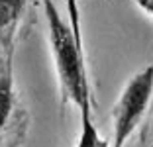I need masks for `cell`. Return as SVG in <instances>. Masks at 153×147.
Here are the masks:
<instances>
[{
	"instance_id": "cell-4",
	"label": "cell",
	"mask_w": 153,
	"mask_h": 147,
	"mask_svg": "<svg viewBox=\"0 0 153 147\" xmlns=\"http://www.w3.org/2000/svg\"><path fill=\"white\" fill-rule=\"evenodd\" d=\"M81 118V135H79L76 147H108V143L98 135L96 125L92 124V106L82 108Z\"/></svg>"
},
{
	"instance_id": "cell-3",
	"label": "cell",
	"mask_w": 153,
	"mask_h": 147,
	"mask_svg": "<svg viewBox=\"0 0 153 147\" xmlns=\"http://www.w3.org/2000/svg\"><path fill=\"white\" fill-rule=\"evenodd\" d=\"M153 96V65L145 67L134 75L124 86L116 106L112 110L114 122V145L124 147L126 141L134 135L147 114L149 102Z\"/></svg>"
},
{
	"instance_id": "cell-2",
	"label": "cell",
	"mask_w": 153,
	"mask_h": 147,
	"mask_svg": "<svg viewBox=\"0 0 153 147\" xmlns=\"http://www.w3.org/2000/svg\"><path fill=\"white\" fill-rule=\"evenodd\" d=\"M24 0H0V147L22 143L27 116L14 88V49Z\"/></svg>"
},
{
	"instance_id": "cell-8",
	"label": "cell",
	"mask_w": 153,
	"mask_h": 147,
	"mask_svg": "<svg viewBox=\"0 0 153 147\" xmlns=\"http://www.w3.org/2000/svg\"><path fill=\"white\" fill-rule=\"evenodd\" d=\"M67 2H85V0H67Z\"/></svg>"
},
{
	"instance_id": "cell-1",
	"label": "cell",
	"mask_w": 153,
	"mask_h": 147,
	"mask_svg": "<svg viewBox=\"0 0 153 147\" xmlns=\"http://www.w3.org/2000/svg\"><path fill=\"white\" fill-rule=\"evenodd\" d=\"M67 8L71 16V26L65 24V20L59 16L53 2L43 4L47 31H49V45L55 61L59 88H61V100L63 104L71 102L82 110L92 106V98H90V86L86 79L76 2H67Z\"/></svg>"
},
{
	"instance_id": "cell-5",
	"label": "cell",
	"mask_w": 153,
	"mask_h": 147,
	"mask_svg": "<svg viewBox=\"0 0 153 147\" xmlns=\"http://www.w3.org/2000/svg\"><path fill=\"white\" fill-rule=\"evenodd\" d=\"M141 10H143V12H147L149 16L153 18V0H149V2H147V4H145V6H143Z\"/></svg>"
},
{
	"instance_id": "cell-7",
	"label": "cell",
	"mask_w": 153,
	"mask_h": 147,
	"mask_svg": "<svg viewBox=\"0 0 153 147\" xmlns=\"http://www.w3.org/2000/svg\"><path fill=\"white\" fill-rule=\"evenodd\" d=\"M36 4H47V2H55V0H32Z\"/></svg>"
},
{
	"instance_id": "cell-6",
	"label": "cell",
	"mask_w": 153,
	"mask_h": 147,
	"mask_svg": "<svg viewBox=\"0 0 153 147\" xmlns=\"http://www.w3.org/2000/svg\"><path fill=\"white\" fill-rule=\"evenodd\" d=\"M131 2H134V4H135V6H140V8H143V6H145V4H147L149 0H131Z\"/></svg>"
},
{
	"instance_id": "cell-9",
	"label": "cell",
	"mask_w": 153,
	"mask_h": 147,
	"mask_svg": "<svg viewBox=\"0 0 153 147\" xmlns=\"http://www.w3.org/2000/svg\"><path fill=\"white\" fill-rule=\"evenodd\" d=\"M149 147H153V143H151V145H149Z\"/></svg>"
}]
</instances>
